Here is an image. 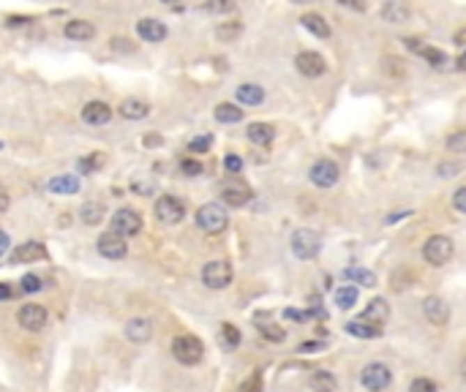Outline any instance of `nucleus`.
I'll return each mask as SVG.
<instances>
[{
    "label": "nucleus",
    "mask_w": 466,
    "mask_h": 392,
    "mask_svg": "<svg viewBox=\"0 0 466 392\" xmlns=\"http://www.w3.org/2000/svg\"><path fill=\"white\" fill-rule=\"evenodd\" d=\"M196 227L202 229L205 234H221L224 229L229 227V213L224 204L218 202H208L196 210Z\"/></svg>",
    "instance_id": "obj_1"
},
{
    "label": "nucleus",
    "mask_w": 466,
    "mask_h": 392,
    "mask_svg": "<svg viewBox=\"0 0 466 392\" xmlns=\"http://www.w3.org/2000/svg\"><path fill=\"white\" fill-rule=\"evenodd\" d=\"M155 218L166 227H175L186 218V202L175 194H164L155 199Z\"/></svg>",
    "instance_id": "obj_2"
},
{
    "label": "nucleus",
    "mask_w": 466,
    "mask_h": 392,
    "mask_svg": "<svg viewBox=\"0 0 466 392\" xmlns=\"http://www.w3.org/2000/svg\"><path fill=\"white\" fill-rule=\"evenodd\" d=\"M453 254H456V245H453V240H450V237H444V234H434V237H428V243L423 245V259L428 261L431 267H442V264H447V261L453 259Z\"/></svg>",
    "instance_id": "obj_3"
},
{
    "label": "nucleus",
    "mask_w": 466,
    "mask_h": 392,
    "mask_svg": "<svg viewBox=\"0 0 466 392\" xmlns=\"http://www.w3.org/2000/svg\"><path fill=\"white\" fill-rule=\"evenodd\" d=\"M172 354L180 365H196L199 359L205 357V346L196 335H178L172 341Z\"/></svg>",
    "instance_id": "obj_4"
},
{
    "label": "nucleus",
    "mask_w": 466,
    "mask_h": 392,
    "mask_svg": "<svg viewBox=\"0 0 466 392\" xmlns=\"http://www.w3.org/2000/svg\"><path fill=\"white\" fill-rule=\"evenodd\" d=\"M232 264L226 259H213L202 267V284L208 289H226L232 284Z\"/></svg>",
    "instance_id": "obj_5"
},
{
    "label": "nucleus",
    "mask_w": 466,
    "mask_h": 392,
    "mask_svg": "<svg viewBox=\"0 0 466 392\" xmlns=\"http://www.w3.org/2000/svg\"><path fill=\"white\" fill-rule=\"evenodd\" d=\"M289 245H292V254L297 256V259H313L316 254H319V248H322V237L313 231V229H297L295 234H292V240H289Z\"/></svg>",
    "instance_id": "obj_6"
},
{
    "label": "nucleus",
    "mask_w": 466,
    "mask_h": 392,
    "mask_svg": "<svg viewBox=\"0 0 466 392\" xmlns=\"http://www.w3.org/2000/svg\"><path fill=\"white\" fill-rule=\"evenodd\" d=\"M360 384L368 392H385L393 384V373L385 362H368L360 373Z\"/></svg>",
    "instance_id": "obj_7"
},
{
    "label": "nucleus",
    "mask_w": 466,
    "mask_h": 392,
    "mask_svg": "<svg viewBox=\"0 0 466 392\" xmlns=\"http://www.w3.org/2000/svg\"><path fill=\"white\" fill-rule=\"evenodd\" d=\"M109 229H112L115 234H121V237H134V234H139V231H142V215H139V210H134V207H121V210H115V213H112V221H109Z\"/></svg>",
    "instance_id": "obj_8"
},
{
    "label": "nucleus",
    "mask_w": 466,
    "mask_h": 392,
    "mask_svg": "<svg viewBox=\"0 0 466 392\" xmlns=\"http://www.w3.org/2000/svg\"><path fill=\"white\" fill-rule=\"evenodd\" d=\"M95 248H98V254H101L104 259H109V261H121L128 256V243H125V237L115 234L112 229L104 231V234L95 240Z\"/></svg>",
    "instance_id": "obj_9"
},
{
    "label": "nucleus",
    "mask_w": 466,
    "mask_h": 392,
    "mask_svg": "<svg viewBox=\"0 0 466 392\" xmlns=\"http://www.w3.org/2000/svg\"><path fill=\"white\" fill-rule=\"evenodd\" d=\"M339 177H341V169H339V163L330 161V158H319L309 172V180L316 188H333L339 183Z\"/></svg>",
    "instance_id": "obj_10"
},
{
    "label": "nucleus",
    "mask_w": 466,
    "mask_h": 392,
    "mask_svg": "<svg viewBox=\"0 0 466 392\" xmlns=\"http://www.w3.org/2000/svg\"><path fill=\"white\" fill-rule=\"evenodd\" d=\"M17 325L22 329H31V332H38L47 325V308L38 305V302H25L20 311H17Z\"/></svg>",
    "instance_id": "obj_11"
},
{
    "label": "nucleus",
    "mask_w": 466,
    "mask_h": 392,
    "mask_svg": "<svg viewBox=\"0 0 466 392\" xmlns=\"http://www.w3.org/2000/svg\"><path fill=\"white\" fill-rule=\"evenodd\" d=\"M251 202V188L240 180H226L221 186V204H229V207H246Z\"/></svg>",
    "instance_id": "obj_12"
},
{
    "label": "nucleus",
    "mask_w": 466,
    "mask_h": 392,
    "mask_svg": "<svg viewBox=\"0 0 466 392\" xmlns=\"http://www.w3.org/2000/svg\"><path fill=\"white\" fill-rule=\"evenodd\" d=\"M137 35H139L142 41H148V44H161V41L169 35V31H166V25H164L161 19L145 17V19L137 22Z\"/></svg>",
    "instance_id": "obj_13"
},
{
    "label": "nucleus",
    "mask_w": 466,
    "mask_h": 392,
    "mask_svg": "<svg viewBox=\"0 0 466 392\" xmlns=\"http://www.w3.org/2000/svg\"><path fill=\"white\" fill-rule=\"evenodd\" d=\"M423 313H426V319L431 322L434 327H444L447 325V319H450V308H447V302L442 300V297H426L423 300Z\"/></svg>",
    "instance_id": "obj_14"
},
{
    "label": "nucleus",
    "mask_w": 466,
    "mask_h": 392,
    "mask_svg": "<svg viewBox=\"0 0 466 392\" xmlns=\"http://www.w3.org/2000/svg\"><path fill=\"white\" fill-rule=\"evenodd\" d=\"M295 68H297L303 76H309V79H316V76H322V74L327 71L325 58L316 55V52H300V55L295 58Z\"/></svg>",
    "instance_id": "obj_15"
},
{
    "label": "nucleus",
    "mask_w": 466,
    "mask_h": 392,
    "mask_svg": "<svg viewBox=\"0 0 466 392\" xmlns=\"http://www.w3.org/2000/svg\"><path fill=\"white\" fill-rule=\"evenodd\" d=\"M112 120V106L107 101H88L82 106V123L88 126H104Z\"/></svg>",
    "instance_id": "obj_16"
},
{
    "label": "nucleus",
    "mask_w": 466,
    "mask_h": 392,
    "mask_svg": "<svg viewBox=\"0 0 466 392\" xmlns=\"http://www.w3.org/2000/svg\"><path fill=\"white\" fill-rule=\"evenodd\" d=\"M125 338L131 343H148L153 338V322L145 319V316H137V319H128L125 322Z\"/></svg>",
    "instance_id": "obj_17"
},
{
    "label": "nucleus",
    "mask_w": 466,
    "mask_h": 392,
    "mask_svg": "<svg viewBox=\"0 0 466 392\" xmlns=\"http://www.w3.org/2000/svg\"><path fill=\"white\" fill-rule=\"evenodd\" d=\"M47 256V248L38 240H28L20 248H14L11 254V264H31V261H41Z\"/></svg>",
    "instance_id": "obj_18"
},
{
    "label": "nucleus",
    "mask_w": 466,
    "mask_h": 392,
    "mask_svg": "<svg viewBox=\"0 0 466 392\" xmlns=\"http://www.w3.org/2000/svg\"><path fill=\"white\" fill-rule=\"evenodd\" d=\"M360 319L363 322H368V325H376L382 327L387 319H390V305H387V300H382V297H373L371 302H368V308L360 313Z\"/></svg>",
    "instance_id": "obj_19"
},
{
    "label": "nucleus",
    "mask_w": 466,
    "mask_h": 392,
    "mask_svg": "<svg viewBox=\"0 0 466 392\" xmlns=\"http://www.w3.org/2000/svg\"><path fill=\"white\" fill-rule=\"evenodd\" d=\"M63 35L71 38V41H88V38L95 35V25L88 22V19H71V22H65Z\"/></svg>",
    "instance_id": "obj_20"
},
{
    "label": "nucleus",
    "mask_w": 466,
    "mask_h": 392,
    "mask_svg": "<svg viewBox=\"0 0 466 392\" xmlns=\"http://www.w3.org/2000/svg\"><path fill=\"white\" fill-rule=\"evenodd\" d=\"M47 191L49 194H77L79 191V177L77 174H55L49 183H47Z\"/></svg>",
    "instance_id": "obj_21"
},
{
    "label": "nucleus",
    "mask_w": 466,
    "mask_h": 392,
    "mask_svg": "<svg viewBox=\"0 0 466 392\" xmlns=\"http://www.w3.org/2000/svg\"><path fill=\"white\" fill-rule=\"evenodd\" d=\"M121 115L125 120H145L150 115V104L145 98H125L121 104Z\"/></svg>",
    "instance_id": "obj_22"
},
{
    "label": "nucleus",
    "mask_w": 466,
    "mask_h": 392,
    "mask_svg": "<svg viewBox=\"0 0 466 392\" xmlns=\"http://www.w3.org/2000/svg\"><path fill=\"white\" fill-rule=\"evenodd\" d=\"M300 25L309 33H313L316 38H330V25H327V19H325L322 14H316V11L303 14V17H300Z\"/></svg>",
    "instance_id": "obj_23"
},
{
    "label": "nucleus",
    "mask_w": 466,
    "mask_h": 392,
    "mask_svg": "<svg viewBox=\"0 0 466 392\" xmlns=\"http://www.w3.org/2000/svg\"><path fill=\"white\" fill-rule=\"evenodd\" d=\"M251 145H259V147H267L273 139H276V129L270 123H251L249 131H246Z\"/></svg>",
    "instance_id": "obj_24"
},
{
    "label": "nucleus",
    "mask_w": 466,
    "mask_h": 392,
    "mask_svg": "<svg viewBox=\"0 0 466 392\" xmlns=\"http://www.w3.org/2000/svg\"><path fill=\"white\" fill-rule=\"evenodd\" d=\"M235 96H238V104H243V106H259L265 101V88L254 85V82H246V85L238 88Z\"/></svg>",
    "instance_id": "obj_25"
},
{
    "label": "nucleus",
    "mask_w": 466,
    "mask_h": 392,
    "mask_svg": "<svg viewBox=\"0 0 466 392\" xmlns=\"http://www.w3.org/2000/svg\"><path fill=\"white\" fill-rule=\"evenodd\" d=\"M79 218H82L85 227H98V224L107 218V207H104L101 202H85V204L79 207Z\"/></svg>",
    "instance_id": "obj_26"
},
{
    "label": "nucleus",
    "mask_w": 466,
    "mask_h": 392,
    "mask_svg": "<svg viewBox=\"0 0 466 392\" xmlns=\"http://www.w3.org/2000/svg\"><path fill=\"white\" fill-rule=\"evenodd\" d=\"M309 387L313 392H336L339 382H336V376L330 370H313L309 376Z\"/></svg>",
    "instance_id": "obj_27"
},
{
    "label": "nucleus",
    "mask_w": 466,
    "mask_h": 392,
    "mask_svg": "<svg viewBox=\"0 0 466 392\" xmlns=\"http://www.w3.org/2000/svg\"><path fill=\"white\" fill-rule=\"evenodd\" d=\"M213 115H216L218 123H226V126H232V123H240V120H243V109H240V104H229V101L218 104Z\"/></svg>",
    "instance_id": "obj_28"
},
{
    "label": "nucleus",
    "mask_w": 466,
    "mask_h": 392,
    "mask_svg": "<svg viewBox=\"0 0 466 392\" xmlns=\"http://www.w3.org/2000/svg\"><path fill=\"white\" fill-rule=\"evenodd\" d=\"M382 17L390 22V25H398V22H406L409 19V8H406L401 0H387L382 6Z\"/></svg>",
    "instance_id": "obj_29"
},
{
    "label": "nucleus",
    "mask_w": 466,
    "mask_h": 392,
    "mask_svg": "<svg viewBox=\"0 0 466 392\" xmlns=\"http://www.w3.org/2000/svg\"><path fill=\"white\" fill-rule=\"evenodd\" d=\"M346 332L355 335V338H379V335H382V327L368 325V322H363V319H352V322L346 325Z\"/></svg>",
    "instance_id": "obj_30"
},
{
    "label": "nucleus",
    "mask_w": 466,
    "mask_h": 392,
    "mask_svg": "<svg viewBox=\"0 0 466 392\" xmlns=\"http://www.w3.org/2000/svg\"><path fill=\"white\" fill-rule=\"evenodd\" d=\"M240 33H243V25H240L238 19H232V22H221V25H218L216 38L224 41V44H232L235 38H240Z\"/></svg>",
    "instance_id": "obj_31"
},
{
    "label": "nucleus",
    "mask_w": 466,
    "mask_h": 392,
    "mask_svg": "<svg viewBox=\"0 0 466 392\" xmlns=\"http://www.w3.org/2000/svg\"><path fill=\"white\" fill-rule=\"evenodd\" d=\"M341 275L346 281H357L363 286H373L376 284V275H373L371 270H363V267H346Z\"/></svg>",
    "instance_id": "obj_32"
},
{
    "label": "nucleus",
    "mask_w": 466,
    "mask_h": 392,
    "mask_svg": "<svg viewBox=\"0 0 466 392\" xmlns=\"http://www.w3.org/2000/svg\"><path fill=\"white\" fill-rule=\"evenodd\" d=\"M235 8H238V0H205V3H202V11L216 14V17H221V14H232Z\"/></svg>",
    "instance_id": "obj_33"
},
{
    "label": "nucleus",
    "mask_w": 466,
    "mask_h": 392,
    "mask_svg": "<svg viewBox=\"0 0 466 392\" xmlns=\"http://www.w3.org/2000/svg\"><path fill=\"white\" fill-rule=\"evenodd\" d=\"M357 297H360V294H357V286H341V289L336 292V305L343 308V311H349V308L357 302Z\"/></svg>",
    "instance_id": "obj_34"
},
{
    "label": "nucleus",
    "mask_w": 466,
    "mask_h": 392,
    "mask_svg": "<svg viewBox=\"0 0 466 392\" xmlns=\"http://www.w3.org/2000/svg\"><path fill=\"white\" fill-rule=\"evenodd\" d=\"M104 166V153H93V156H88V158H79L77 161V169H79V174H93Z\"/></svg>",
    "instance_id": "obj_35"
},
{
    "label": "nucleus",
    "mask_w": 466,
    "mask_h": 392,
    "mask_svg": "<svg viewBox=\"0 0 466 392\" xmlns=\"http://www.w3.org/2000/svg\"><path fill=\"white\" fill-rule=\"evenodd\" d=\"M420 58H426V63L431 65V68H444V65L450 63V60H447V55H444L442 49H434V47H423Z\"/></svg>",
    "instance_id": "obj_36"
},
{
    "label": "nucleus",
    "mask_w": 466,
    "mask_h": 392,
    "mask_svg": "<svg viewBox=\"0 0 466 392\" xmlns=\"http://www.w3.org/2000/svg\"><path fill=\"white\" fill-rule=\"evenodd\" d=\"M221 341L226 349H238L240 346V329L235 325H221Z\"/></svg>",
    "instance_id": "obj_37"
},
{
    "label": "nucleus",
    "mask_w": 466,
    "mask_h": 392,
    "mask_svg": "<svg viewBox=\"0 0 466 392\" xmlns=\"http://www.w3.org/2000/svg\"><path fill=\"white\" fill-rule=\"evenodd\" d=\"M444 145H447V150H450V153H458V156H464V153H466V129L456 131V133H450Z\"/></svg>",
    "instance_id": "obj_38"
},
{
    "label": "nucleus",
    "mask_w": 466,
    "mask_h": 392,
    "mask_svg": "<svg viewBox=\"0 0 466 392\" xmlns=\"http://www.w3.org/2000/svg\"><path fill=\"white\" fill-rule=\"evenodd\" d=\"M213 147V136L210 133H202V136H194L191 142H188V153H208Z\"/></svg>",
    "instance_id": "obj_39"
},
{
    "label": "nucleus",
    "mask_w": 466,
    "mask_h": 392,
    "mask_svg": "<svg viewBox=\"0 0 466 392\" xmlns=\"http://www.w3.org/2000/svg\"><path fill=\"white\" fill-rule=\"evenodd\" d=\"M382 71H385V74H390V76H404V71H406L404 60L390 55V58H385V60H382Z\"/></svg>",
    "instance_id": "obj_40"
},
{
    "label": "nucleus",
    "mask_w": 466,
    "mask_h": 392,
    "mask_svg": "<svg viewBox=\"0 0 466 392\" xmlns=\"http://www.w3.org/2000/svg\"><path fill=\"white\" fill-rule=\"evenodd\" d=\"M20 289H22L25 294H36V292H41V289H44V281H41L38 275L28 272V275L20 281Z\"/></svg>",
    "instance_id": "obj_41"
},
{
    "label": "nucleus",
    "mask_w": 466,
    "mask_h": 392,
    "mask_svg": "<svg viewBox=\"0 0 466 392\" xmlns=\"http://www.w3.org/2000/svg\"><path fill=\"white\" fill-rule=\"evenodd\" d=\"M259 332H262V338H267V341H273V343H281V341L286 338L284 327L279 325H259Z\"/></svg>",
    "instance_id": "obj_42"
},
{
    "label": "nucleus",
    "mask_w": 466,
    "mask_h": 392,
    "mask_svg": "<svg viewBox=\"0 0 466 392\" xmlns=\"http://www.w3.org/2000/svg\"><path fill=\"white\" fill-rule=\"evenodd\" d=\"M180 172H183L186 177H199V174L205 172V166H202V161H196V158H183V161H180Z\"/></svg>",
    "instance_id": "obj_43"
},
{
    "label": "nucleus",
    "mask_w": 466,
    "mask_h": 392,
    "mask_svg": "<svg viewBox=\"0 0 466 392\" xmlns=\"http://www.w3.org/2000/svg\"><path fill=\"white\" fill-rule=\"evenodd\" d=\"M409 392H439V390H436V384L431 379L420 376V379H414V382L409 384Z\"/></svg>",
    "instance_id": "obj_44"
},
{
    "label": "nucleus",
    "mask_w": 466,
    "mask_h": 392,
    "mask_svg": "<svg viewBox=\"0 0 466 392\" xmlns=\"http://www.w3.org/2000/svg\"><path fill=\"white\" fill-rule=\"evenodd\" d=\"M224 169H226L229 174H240V172H243V158L235 156V153H229V156L224 158Z\"/></svg>",
    "instance_id": "obj_45"
},
{
    "label": "nucleus",
    "mask_w": 466,
    "mask_h": 392,
    "mask_svg": "<svg viewBox=\"0 0 466 392\" xmlns=\"http://www.w3.org/2000/svg\"><path fill=\"white\" fill-rule=\"evenodd\" d=\"M456 172H461V163H456V161L439 163V177H456Z\"/></svg>",
    "instance_id": "obj_46"
},
{
    "label": "nucleus",
    "mask_w": 466,
    "mask_h": 392,
    "mask_svg": "<svg viewBox=\"0 0 466 392\" xmlns=\"http://www.w3.org/2000/svg\"><path fill=\"white\" fill-rule=\"evenodd\" d=\"M453 204H456L458 213H464L466 215V186H461V188L453 194Z\"/></svg>",
    "instance_id": "obj_47"
},
{
    "label": "nucleus",
    "mask_w": 466,
    "mask_h": 392,
    "mask_svg": "<svg viewBox=\"0 0 466 392\" xmlns=\"http://www.w3.org/2000/svg\"><path fill=\"white\" fill-rule=\"evenodd\" d=\"M109 49H115V52H134V44L128 38H112Z\"/></svg>",
    "instance_id": "obj_48"
},
{
    "label": "nucleus",
    "mask_w": 466,
    "mask_h": 392,
    "mask_svg": "<svg viewBox=\"0 0 466 392\" xmlns=\"http://www.w3.org/2000/svg\"><path fill=\"white\" fill-rule=\"evenodd\" d=\"M322 349H325V343H322V341H306V343H300V346H297V352H300V354L322 352Z\"/></svg>",
    "instance_id": "obj_49"
},
{
    "label": "nucleus",
    "mask_w": 466,
    "mask_h": 392,
    "mask_svg": "<svg viewBox=\"0 0 466 392\" xmlns=\"http://www.w3.org/2000/svg\"><path fill=\"white\" fill-rule=\"evenodd\" d=\"M311 313H303V311H295V308H286L284 311V319H289V322H306Z\"/></svg>",
    "instance_id": "obj_50"
},
{
    "label": "nucleus",
    "mask_w": 466,
    "mask_h": 392,
    "mask_svg": "<svg viewBox=\"0 0 466 392\" xmlns=\"http://www.w3.org/2000/svg\"><path fill=\"white\" fill-rule=\"evenodd\" d=\"M153 183H131V191H137V194H142V196H150L153 194Z\"/></svg>",
    "instance_id": "obj_51"
},
{
    "label": "nucleus",
    "mask_w": 466,
    "mask_h": 392,
    "mask_svg": "<svg viewBox=\"0 0 466 392\" xmlns=\"http://www.w3.org/2000/svg\"><path fill=\"white\" fill-rule=\"evenodd\" d=\"M341 6H346V8H355V11H366V3L363 0H339Z\"/></svg>",
    "instance_id": "obj_52"
},
{
    "label": "nucleus",
    "mask_w": 466,
    "mask_h": 392,
    "mask_svg": "<svg viewBox=\"0 0 466 392\" xmlns=\"http://www.w3.org/2000/svg\"><path fill=\"white\" fill-rule=\"evenodd\" d=\"M28 22H31V17H8L6 25H8V28H17V25H28Z\"/></svg>",
    "instance_id": "obj_53"
},
{
    "label": "nucleus",
    "mask_w": 466,
    "mask_h": 392,
    "mask_svg": "<svg viewBox=\"0 0 466 392\" xmlns=\"http://www.w3.org/2000/svg\"><path fill=\"white\" fill-rule=\"evenodd\" d=\"M8 245H11V237H8L6 231H0V259H3V254L8 251Z\"/></svg>",
    "instance_id": "obj_54"
},
{
    "label": "nucleus",
    "mask_w": 466,
    "mask_h": 392,
    "mask_svg": "<svg viewBox=\"0 0 466 392\" xmlns=\"http://www.w3.org/2000/svg\"><path fill=\"white\" fill-rule=\"evenodd\" d=\"M14 294V289H11V284H6V281H0V300H8Z\"/></svg>",
    "instance_id": "obj_55"
},
{
    "label": "nucleus",
    "mask_w": 466,
    "mask_h": 392,
    "mask_svg": "<svg viewBox=\"0 0 466 392\" xmlns=\"http://www.w3.org/2000/svg\"><path fill=\"white\" fill-rule=\"evenodd\" d=\"M256 390H259V373H256V376H254V379H251L249 384H246L240 392H256Z\"/></svg>",
    "instance_id": "obj_56"
},
{
    "label": "nucleus",
    "mask_w": 466,
    "mask_h": 392,
    "mask_svg": "<svg viewBox=\"0 0 466 392\" xmlns=\"http://www.w3.org/2000/svg\"><path fill=\"white\" fill-rule=\"evenodd\" d=\"M456 44H458V47H466V28H461V31L456 33Z\"/></svg>",
    "instance_id": "obj_57"
},
{
    "label": "nucleus",
    "mask_w": 466,
    "mask_h": 392,
    "mask_svg": "<svg viewBox=\"0 0 466 392\" xmlns=\"http://www.w3.org/2000/svg\"><path fill=\"white\" fill-rule=\"evenodd\" d=\"M8 207V194H6V188H0V213Z\"/></svg>",
    "instance_id": "obj_58"
},
{
    "label": "nucleus",
    "mask_w": 466,
    "mask_h": 392,
    "mask_svg": "<svg viewBox=\"0 0 466 392\" xmlns=\"http://www.w3.org/2000/svg\"><path fill=\"white\" fill-rule=\"evenodd\" d=\"M158 142H161L158 136H145V145H158Z\"/></svg>",
    "instance_id": "obj_59"
},
{
    "label": "nucleus",
    "mask_w": 466,
    "mask_h": 392,
    "mask_svg": "<svg viewBox=\"0 0 466 392\" xmlns=\"http://www.w3.org/2000/svg\"><path fill=\"white\" fill-rule=\"evenodd\" d=\"M458 370H461V379H464V382H466V359H464V362H461V368H458Z\"/></svg>",
    "instance_id": "obj_60"
},
{
    "label": "nucleus",
    "mask_w": 466,
    "mask_h": 392,
    "mask_svg": "<svg viewBox=\"0 0 466 392\" xmlns=\"http://www.w3.org/2000/svg\"><path fill=\"white\" fill-rule=\"evenodd\" d=\"M158 3H164V6H178L180 0H158Z\"/></svg>",
    "instance_id": "obj_61"
},
{
    "label": "nucleus",
    "mask_w": 466,
    "mask_h": 392,
    "mask_svg": "<svg viewBox=\"0 0 466 392\" xmlns=\"http://www.w3.org/2000/svg\"><path fill=\"white\" fill-rule=\"evenodd\" d=\"M458 63H461V68H466V52L461 55V60H458Z\"/></svg>",
    "instance_id": "obj_62"
},
{
    "label": "nucleus",
    "mask_w": 466,
    "mask_h": 392,
    "mask_svg": "<svg viewBox=\"0 0 466 392\" xmlns=\"http://www.w3.org/2000/svg\"><path fill=\"white\" fill-rule=\"evenodd\" d=\"M0 150H3V142H0Z\"/></svg>",
    "instance_id": "obj_63"
}]
</instances>
